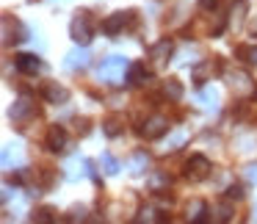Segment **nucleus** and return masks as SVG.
I'll return each mask as SVG.
<instances>
[{"mask_svg": "<svg viewBox=\"0 0 257 224\" xmlns=\"http://www.w3.org/2000/svg\"><path fill=\"white\" fill-rule=\"evenodd\" d=\"M213 221H229L232 218V202L229 199H224V202H218L216 207H213Z\"/></svg>", "mask_w": 257, "mask_h": 224, "instance_id": "412c9836", "label": "nucleus"}, {"mask_svg": "<svg viewBox=\"0 0 257 224\" xmlns=\"http://www.w3.org/2000/svg\"><path fill=\"white\" fill-rule=\"evenodd\" d=\"M34 114H36V105H34V100H28V97H20V100L12 105V119L14 122H25V119H31Z\"/></svg>", "mask_w": 257, "mask_h": 224, "instance_id": "ddd939ff", "label": "nucleus"}, {"mask_svg": "<svg viewBox=\"0 0 257 224\" xmlns=\"http://www.w3.org/2000/svg\"><path fill=\"white\" fill-rule=\"evenodd\" d=\"M207 174H210V161H207L205 155H191L188 163H185V177H188L191 183H199Z\"/></svg>", "mask_w": 257, "mask_h": 224, "instance_id": "20e7f679", "label": "nucleus"}, {"mask_svg": "<svg viewBox=\"0 0 257 224\" xmlns=\"http://www.w3.org/2000/svg\"><path fill=\"white\" fill-rule=\"evenodd\" d=\"M227 196L229 199H240V196H243V188H240V185H232V188L227 191Z\"/></svg>", "mask_w": 257, "mask_h": 224, "instance_id": "c756f323", "label": "nucleus"}, {"mask_svg": "<svg viewBox=\"0 0 257 224\" xmlns=\"http://www.w3.org/2000/svg\"><path fill=\"white\" fill-rule=\"evenodd\" d=\"M246 12H249V0H232L229 3V14H227V28L240 31V25L246 20Z\"/></svg>", "mask_w": 257, "mask_h": 224, "instance_id": "0eeeda50", "label": "nucleus"}, {"mask_svg": "<svg viewBox=\"0 0 257 224\" xmlns=\"http://www.w3.org/2000/svg\"><path fill=\"white\" fill-rule=\"evenodd\" d=\"M202 9H216V0H199Z\"/></svg>", "mask_w": 257, "mask_h": 224, "instance_id": "2f4dec72", "label": "nucleus"}, {"mask_svg": "<svg viewBox=\"0 0 257 224\" xmlns=\"http://www.w3.org/2000/svg\"><path fill=\"white\" fill-rule=\"evenodd\" d=\"M31 221H36V224H50V221H53V210H50V207H39V210H34Z\"/></svg>", "mask_w": 257, "mask_h": 224, "instance_id": "bb28decb", "label": "nucleus"}, {"mask_svg": "<svg viewBox=\"0 0 257 224\" xmlns=\"http://www.w3.org/2000/svg\"><path fill=\"white\" fill-rule=\"evenodd\" d=\"M42 97H45V102H53V105H67L69 102V91L58 86L56 80H47L45 89H42Z\"/></svg>", "mask_w": 257, "mask_h": 224, "instance_id": "6e6552de", "label": "nucleus"}, {"mask_svg": "<svg viewBox=\"0 0 257 224\" xmlns=\"http://www.w3.org/2000/svg\"><path fill=\"white\" fill-rule=\"evenodd\" d=\"M102 133H105L108 139H116V136H122V133H124V125H122V119H116V117L105 119V122H102Z\"/></svg>", "mask_w": 257, "mask_h": 224, "instance_id": "4be33fe9", "label": "nucleus"}, {"mask_svg": "<svg viewBox=\"0 0 257 224\" xmlns=\"http://www.w3.org/2000/svg\"><path fill=\"white\" fill-rule=\"evenodd\" d=\"M67 218H69V221H83V218H86V207L83 205H75L72 210H69Z\"/></svg>", "mask_w": 257, "mask_h": 224, "instance_id": "c85d7f7f", "label": "nucleus"}, {"mask_svg": "<svg viewBox=\"0 0 257 224\" xmlns=\"http://www.w3.org/2000/svg\"><path fill=\"white\" fill-rule=\"evenodd\" d=\"M127 83H133V86L150 83V72L144 69V64H133V67L127 69Z\"/></svg>", "mask_w": 257, "mask_h": 224, "instance_id": "a211bd4d", "label": "nucleus"}, {"mask_svg": "<svg viewBox=\"0 0 257 224\" xmlns=\"http://www.w3.org/2000/svg\"><path fill=\"white\" fill-rule=\"evenodd\" d=\"M235 56H238L240 61L251 64V67H257V45H240L238 50H235Z\"/></svg>", "mask_w": 257, "mask_h": 224, "instance_id": "b1692460", "label": "nucleus"}, {"mask_svg": "<svg viewBox=\"0 0 257 224\" xmlns=\"http://www.w3.org/2000/svg\"><path fill=\"white\" fill-rule=\"evenodd\" d=\"M69 36H72L75 45H89L94 39V25H91V14L89 12H78L69 23Z\"/></svg>", "mask_w": 257, "mask_h": 224, "instance_id": "f03ea898", "label": "nucleus"}, {"mask_svg": "<svg viewBox=\"0 0 257 224\" xmlns=\"http://www.w3.org/2000/svg\"><path fill=\"white\" fill-rule=\"evenodd\" d=\"M91 61L89 50H86L83 45H78L75 50H69L67 56H64V69H69V72H78V69H86Z\"/></svg>", "mask_w": 257, "mask_h": 224, "instance_id": "39448f33", "label": "nucleus"}, {"mask_svg": "<svg viewBox=\"0 0 257 224\" xmlns=\"http://www.w3.org/2000/svg\"><path fill=\"white\" fill-rule=\"evenodd\" d=\"M64 169H67V172H64L67 180H80L86 174V169H89V161H83V158H72Z\"/></svg>", "mask_w": 257, "mask_h": 224, "instance_id": "2eb2a0df", "label": "nucleus"}, {"mask_svg": "<svg viewBox=\"0 0 257 224\" xmlns=\"http://www.w3.org/2000/svg\"><path fill=\"white\" fill-rule=\"evenodd\" d=\"M147 185H150L152 194H161V191H166L169 185H172V177H169L166 172H152L150 180H147Z\"/></svg>", "mask_w": 257, "mask_h": 224, "instance_id": "f3484780", "label": "nucleus"}, {"mask_svg": "<svg viewBox=\"0 0 257 224\" xmlns=\"http://www.w3.org/2000/svg\"><path fill=\"white\" fill-rule=\"evenodd\" d=\"M139 221H141V224H155V221H163V216L155 210V207H147V210H141Z\"/></svg>", "mask_w": 257, "mask_h": 224, "instance_id": "a878e982", "label": "nucleus"}, {"mask_svg": "<svg viewBox=\"0 0 257 224\" xmlns=\"http://www.w3.org/2000/svg\"><path fill=\"white\" fill-rule=\"evenodd\" d=\"M254 218H257V210H254Z\"/></svg>", "mask_w": 257, "mask_h": 224, "instance_id": "72a5a7b5", "label": "nucleus"}, {"mask_svg": "<svg viewBox=\"0 0 257 224\" xmlns=\"http://www.w3.org/2000/svg\"><path fill=\"white\" fill-rule=\"evenodd\" d=\"M169 130V119L161 117V114H155V117H150L144 122V128H141V136L144 139H158V136H163Z\"/></svg>", "mask_w": 257, "mask_h": 224, "instance_id": "1a4fd4ad", "label": "nucleus"}, {"mask_svg": "<svg viewBox=\"0 0 257 224\" xmlns=\"http://www.w3.org/2000/svg\"><path fill=\"white\" fill-rule=\"evenodd\" d=\"M163 97H169L172 102H177L180 97H183V83L174 80V78H169L166 83H163Z\"/></svg>", "mask_w": 257, "mask_h": 224, "instance_id": "5701e85b", "label": "nucleus"}, {"mask_svg": "<svg viewBox=\"0 0 257 224\" xmlns=\"http://www.w3.org/2000/svg\"><path fill=\"white\" fill-rule=\"evenodd\" d=\"M246 180H249V183H257V163L246 169Z\"/></svg>", "mask_w": 257, "mask_h": 224, "instance_id": "7c9ffc66", "label": "nucleus"}, {"mask_svg": "<svg viewBox=\"0 0 257 224\" xmlns=\"http://www.w3.org/2000/svg\"><path fill=\"white\" fill-rule=\"evenodd\" d=\"M251 34H254V36H257V23H254V25H251Z\"/></svg>", "mask_w": 257, "mask_h": 224, "instance_id": "473e14b6", "label": "nucleus"}, {"mask_svg": "<svg viewBox=\"0 0 257 224\" xmlns=\"http://www.w3.org/2000/svg\"><path fill=\"white\" fill-rule=\"evenodd\" d=\"M185 141H188V136L183 133V130H177V133H172L166 139V144H163V152H177L185 147Z\"/></svg>", "mask_w": 257, "mask_h": 224, "instance_id": "aec40b11", "label": "nucleus"}, {"mask_svg": "<svg viewBox=\"0 0 257 224\" xmlns=\"http://www.w3.org/2000/svg\"><path fill=\"white\" fill-rule=\"evenodd\" d=\"M185 218H188V221H205L207 218V205L202 199L188 202V207H185Z\"/></svg>", "mask_w": 257, "mask_h": 224, "instance_id": "dca6fc26", "label": "nucleus"}, {"mask_svg": "<svg viewBox=\"0 0 257 224\" xmlns=\"http://www.w3.org/2000/svg\"><path fill=\"white\" fill-rule=\"evenodd\" d=\"M67 144H69L67 130H64L61 125H53V128L47 130V147H50L53 152H64V150H67Z\"/></svg>", "mask_w": 257, "mask_h": 224, "instance_id": "f8f14e48", "label": "nucleus"}, {"mask_svg": "<svg viewBox=\"0 0 257 224\" xmlns=\"http://www.w3.org/2000/svg\"><path fill=\"white\" fill-rule=\"evenodd\" d=\"M25 39V28L12 17H3V45L12 47V45H20Z\"/></svg>", "mask_w": 257, "mask_h": 224, "instance_id": "423d86ee", "label": "nucleus"}, {"mask_svg": "<svg viewBox=\"0 0 257 224\" xmlns=\"http://www.w3.org/2000/svg\"><path fill=\"white\" fill-rule=\"evenodd\" d=\"M199 102H202V108H207V111H216V108H218L216 89H202L199 91Z\"/></svg>", "mask_w": 257, "mask_h": 224, "instance_id": "393cba45", "label": "nucleus"}, {"mask_svg": "<svg viewBox=\"0 0 257 224\" xmlns=\"http://www.w3.org/2000/svg\"><path fill=\"white\" fill-rule=\"evenodd\" d=\"M14 64H17V69H20L23 75H36V72L42 69V61H39L36 56H31V53H20Z\"/></svg>", "mask_w": 257, "mask_h": 224, "instance_id": "4468645a", "label": "nucleus"}, {"mask_svg": "<svg viewBox=\"0 0 257 224\" xmlns=\"http://www.w3.org/2000/svg\"><path fill=\"white\" fill-rule=\"evenodd\" d=\"M133 20V12H116V14H111V17L102 23V34H108V36H116L119 31L124 28V25Z\"/></svg>", "mask_w": 257, "mask_h": 224, "instance_id": "9d476101", "label": "nucleus"}, {"mask_svg": "<svg viewBox=\"0 0 257 224\" xmlns=\"http://www.w3.org/2000/svg\"><path fill=\"white\" fill-rule=\"evenodd\" d=\"M130 69V64H127V58L124 56H111V58H105V61L100 64V69H97V75H100V80L102 83H108V86H122L124 80V72Z\"/></svg>", "mask_w": 257, "mask_h": 224, "instance_id": "f257e3e1", "label": "nucleus"}, {"mask_svg": "<svg viewBox=\"0 0 257 224\" xmlns=\"http://www.w3.org/2000/svg\"><path fill=\"white\" fill-rule=\"evenodd\" d=\"M172 50H174L172 39H161V42H155V45L150 47V58H152V64H155V67H163V64L169 61V56H172Z\"/></svg>", "mask_w": 257, "mask_h": 224, "instance_id": "9b49d317", "label": "nucleus"}, {"mask_svg": "<svg viewBox=\"0 0 257 224\" xmlns=\"http://www.w3.org/2000/svg\"><path fill=\"white\" fill-rule=\"evenodd\" d=\"M227 80H229V86H232V91L238 97L254 94V80H251V75L243 72V69H232V72H227Z\"/></svg>", "mask_w": 257, "mask_h": 224, "instance_id": "7ed1b4c3", "label": "nucleus"}, {"mask_svg": "<svg viewBox=\"0 0 257 224\" xmlns=\"http://www.w3.org/2000/svg\"><path fill=\"white\" fill-rule=\"evenodd\" d=\"M100 166L105 169V174H116V172H119V163H116V158H113V155H108V152L100 158Z\"/></svg>", "mask_w": 257, "mask_h": 224, "instance_id": "cd10ccee", "label": "nucleus"}, {"mask_svg": "<svg viewBox=\"0 0 257 224\" xmlns=\"http://www.w3.org/2000/svg\"><path fill=\"white\" fill-rule=\"evenodd\" d=\"M127 166H130V172H133V174H141L147 166H150V155H147V152H133L130 161H127Z\"/></svg>", "mask_w": 257, "mask_h": 224, "instance_id": "6ab92c4d", "label": "nucleus"}]
</instances>
